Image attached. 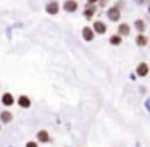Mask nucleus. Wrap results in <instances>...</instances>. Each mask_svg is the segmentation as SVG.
Segmentation results:
<instances>
[{
	"label": "nucleus",
	"instance_id": "obj_9",
	"mask_svg": "<svg viewBox=\"0 0 150 147\" xmlns=\"http://www.w3.org/2000/svg\"><path fill=\"white\" fill-rule=\"evenodd\" d=\"M94 13H95V7H94V5H91L89 8H86V10H84V16L86 18H92V16H94Z\"/></svg>",
	"mask_w": 150,
	"mask_h": 147
},
{
	"label": "nucleus",
	"instance_id": "obj_3",
	"mask_svg": "<svg viewBox=\"0 0 150 147\" xmlns=\"http://www.w3.org/2000/svg\"><path fill=\"white\" fill-rule=\"evenodd\" d=\"M45 10H47V13H50V15L58 13V4H57V2H50V4H47Z\"/></svg>",
	"mask_w": 150,
	"mask_h": 147
},
{
	"label": "nucleus",
	"instance_id": "obj_11",
	"mask_svg": "<svg viewBox=\"0 0 150 147\" xmlns=\"http://www.w3.org/2000/svg\"><path fill=\"white\" fill-rule=\"evenodd\" d=\"M147 42H149V39H147V36H144V34H140V36H137V45H147Z\"/></svg>",
	"mask_w": 150,
	"mask_h": 147
},
{
	"label": "nucleus",
	"instance_id": "obj_12",
	"mask_svg": "<svg viewBox=\"0 0 150 147\" xmlns=\"http://www.w3.org/2000/svg\"><path fill=\"white\" fill-rule=\"evenodd\" d=\"M120 34L121 36H127V34H129V26H127V24H121L120 26Z\"/></svg>",
	"mask_w": 150,
	"mask_h": 147
},
{
	"label": "nucleus",
	"instance_id": "obj_15",
	"mask_svg": "<svg viewBox=\"0 0 150 147\" xmlns=\"http://www.w3.org/2000/svg\"><path fill=\"white\" fill-rule=\"evenodd\" d=\"M136 28L139 31H145V23L142 20H136Z\"/></svg>",
	"mask_w": 150,
	"mask_h": 147
},
{
	"label": "nucleus",
	"instance_id": "obj_16",
	"mask_svg": "<svg viewBox=\"0 0 150 147\" xmlns=\"http://www.w3.org/2000/svg\"><path fill=\"white\" fill-rule=\"evenodd\" d=\"M26 147H37V144H36V142H28Z\"/></svg>",
	"mask_w": 150,
	"mask_h": 147
},
{
	"label": "nucleus",
	"instance_id": "obj_1",
	"mask_svg": "<svg viewBox=\"0 0 150 147\" xmlns=\"http://www.w3.org/2000/svg\"><path fill=\"white\" fill-rule=\"evenodd\" d=\"M107 15H108V18H110L111 21H118V20H120V16H121V13H120V8H118V7H113V8H110Z\"/></svg>",
	"mask_w": 150,
	"mask_h": 147
},
{
	"label": "nucleus",
	"instance_id": "obj_10",
	"mask_svg": "<svg viewBox=\"0 0 150 147\" xmlns=\"http://www.w3.org/2000/svg\"><path fill=\"white\" fill-rule=\"evenodd\" d=\"M37 139H39L40 142H47V141H49V133H47V131H40V133L37 134Z\"/></svg>",
	"mask_w": 150,
	"mask_h": 147
},
{
	"label": "nucleus",
	"instance_id": "obj_13",
	"mask_svg": "<svg viewBox=\"0 0 150 147\" xmlns=\"http://www.w3.org/2000/svg\"><path fill=\"white\" fill-rule=\"evenodd\" d=\"M110 42L113 44V45H120V44H121V36H111L110 37Z\"/></svg>",
	"mask_w": 150,
	"mask_h": 147
},
{
	"label": "nucleus",
	"instance_id": "obj_14",
	"mask_svg": "<svg viewBox=\"0 0 150 147\" xmlns=\"http://www.w3.org/2000/svg\"><path fill=\"white\" fill-rule=\"evenodd\" d=\"M2 121H4V123H8V121H11V113H8V111H4V113H2Z\"/></svg>",
	"mask_w": 150,
	"mask_h": 147
},
{
	"label": "nucleus",
	"instance_id": "obj_5",
	"mask_svg": "<svg viewBox=\"0 0 150 147\" xmlns=\"http://www.w3.org/2000/svg\"><path fill=\"white\" fill-rule=\"evenodd\" d=\"M147 73H149V65H147V63H140V65L137 66V75H139V76H145Z\"/></svg>",
	"mask_w": 150,
	"mask_h": 147
},
{
	"label": "nucleus",
	"instance_id": "obj_8",
	"mask_svg": "<svg viewBox=\"0 0 150 147\" xmlns=\"http://www.w3.org/2000/svg\"><path fill=\"white\" fill-rule=\"evenodd\" d=\"M2 102H4V105H11V104H13V95H11V94H4Z\"/></svg>",
	"mask_w": 150,
	"mask_h": 147
},
{
	"label": "nucleus",
	"instance_id": "obj_17",
	"mask_svg": "<svg viewBox=\"0 0 150 147\" xmlns=\"http://www.w3.org/2000/svg\"><path fill=\"white\" fill-rule=\"evenodd\" d=\"M89 2H91V4H94V2H97V0H89Z\"/></svg>",
	"mask_w": 150,
	"mask_h": 147
},
{
	"label": "nucleus",
	"instance_id": "obj_7",
	"mask_svg": "<svg viewBox=\"0 0 150 147\" xmlns=\"http://www.w3.org/2000/svg\"><path fill=\"white\" fill-rule=\"evenodd\" d=\"M18 104H20V107H24V108H28L31 105V100L26 97V95H21L20 99H18Z\"/></svg>",
	"mask_w": 150,
	"mask_h": 147
},
{
	"label": "nucleus",
	"instance_id": "obj_2",
	"mask_svg": "<svg viewBox=\"0 0 150 147\" xmlns=\"http://www.w3.org/2000/svg\"><path fill=\"white\" fill-rule=\"evenodd\" d=\"M65 10L69 11V13H71V11H76L78 10V4H76L74 0H66L65 2Z\"/></svg>",
	"mask_w": 150,
	"mask_h": 147
},
{
	"label": "nucleus",
	"instance_id": "obj_4",
	"mask_svg": "<svg viewBox=\"0 0 150 147\" xmlns=\"http://www.w3.org/2000/svg\"><path fill=\"white\" fill-rule=\"evenodd\" d=\"M94 29H95V33H98V34H103L105 31H107V26H105L102 21H95L94 23Z\"/></svg>",
	"mask_w": 150,
	"mask_h": 147
},
{
	"label": "nucleus",
	"instance_id": "obj_18",
	"mask_svg": "<svg viewBox=\"0 0 150 147\" xmlns=\"http://www.w3.org/2000/svg\"><path fill=\"white\" fill-rule=\"evenodd\" d=\"M139 2H142V0H139Z\"/></svg>",
	"mask_w": 150,
	"mask_h": 147
},
{
	"label": "nucleus",
	"instance_id": "obj_6",
	"mask_svg": "<svg viewBox=\"0 0 150 147\" xmlns=\"http://www.w3.org/2000/svg\"><path fill=\"white\" fill-rule=\"evenodd\" d=\"M82 37H84L86 40H92V39H94V33H92L91 28H84V29H82Z\"/></svg>",
	"mask_w": 150,
	"mask_h": 147
}]
</instances>
